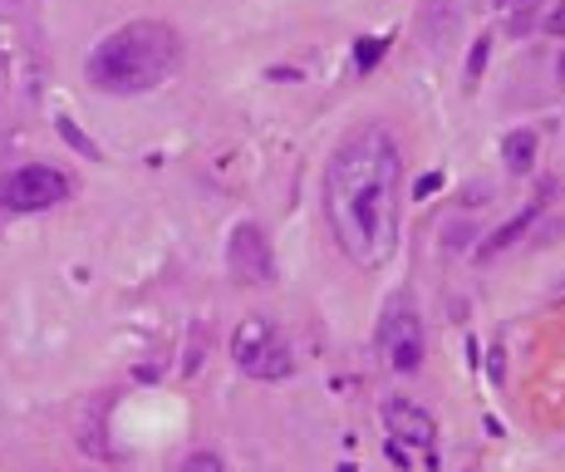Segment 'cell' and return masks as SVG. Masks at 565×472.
Masks as SVG:
<instances>
[{
  "label": "cell",
  "mask_w": 565,
  "mask_h": 472,
  "mask_svg": "<svg viewBox=\"0 0 565 472\" xmlns=\"http://www.w3.org/2000/svg\"><path fill=\"white\" fill-rule=\"evenodd\" d=\"M399 139L384 123H364L334 149L324 167V217L340 251L364 271H379L399 246Z\"/></svg>",
  "instance_id": "cell-1"
},
{
  "label": "cell",
  "mask_w": 565,
  "mask_h": 472,
  "mask_svg": "<svg viewBox=\"0 0 565 472\" xmlns=\"http://www.w3.org/2000/svg\"><path fill=\"white\" fill-rule=\"evenodd\" d=\"M182 65V40L163 20H133L99 40L89 55V84L99 94H148Z\"/></svg>",
  "instance_id": "cell-2"
},
{
  "label": "cell",
  "mask_w": 565,
  "mask_h": 472,
  "mask_svg": "<svg viewBox=\"0 0 565 472\" xmlns=\"http://www.w3.org/2000/svg\"><path fill=\"white\" fill-rule=\"evenodd\" d=\"M232 354H236V364H242V374H251V380H286V374L296 370L290 344L280 340L270 320H246L232 340Z\"/></svg>",
  "instance_id": "cell-3"
},
{
  "label": "cell",
  "mask_w": 565,
  "mask_h": 472,
  "mask_svg": "<svg viewBox=\"0 0 565 472\" xmlns=\"http://www.w3.org/2000/svg\"><path fill=\"white\" fill-rule=\"evenodd\" d=\"M379 350H384V360H389V370H399V374H413L418 364H423V320H418L408 296H394L389 310H384Z\"/></svg>",
  "instance_id": "cell-4"
},
{
  "label": "cell",
  "mask_w": 565,
  "mask_h": 472,
  "mask_svg": "<svg viewBox=\"0 0 565 472\" xmlns=\"http://www.w3.org/2000/svg\"><path fill=\"white\" fill-rule=\"evenodd\" d=\"M65 197H69V177L45 163L20 167V173H10L5 187H0V202H5L10 212H45V207H59Z\"/></svg>",
  "instance_id": "cell-5"
},
{
  "label": "cell",
  "mask_w": 565,
  "mask_h": 472,
  "mask_svg": "<svg viewBox=\"0 0 565 472\" xmlns=\"http://www.w3.org/2000/svg\"><path fill=\"white\" fill-rule=\"evenodd\" d=\"M226 266H232L236 281H246V286H266V281H276V261H270V241L261 227L242 222L226 241Z\"/></svg>",
  "instance_id": "cell-6"
},
{
  "label": "cell",
  "mask_w": 565,
  "mask_h": 472,
  "mask_svg": "<svg viewBox=\"0 0 565 472\" xmlns=\"http://www.w3.org/2000/svg\"><path fill=\"white\" fill-rule=\"evenodd\" d=\"M384 424L394 428L389 443H413V448H423V453H433V438H437L433 418H428L423 408H413L408 398H389V404H384Z\"/></svg>",
  "instance_id": "cell-7"
},
{
  "label": "cell",
  "mask_w": 565,
  "mask_h": 472,
  "mask_svg": "<svg viewBox=\"0 0 565 472\" xmlns=\"http://www.w3.org/2000/svg\"><path fill=\"white\" fill-rule=\"evenodd\" d=\"M546 197H551V187H541V193H536V202H531V207H527V212H521V217H511L507 227H497V232H491V241H483V251H477V256H497L501 246H511V241H517V237L527 232V227H531V222H536V217H541V207H546Z\"/></svg>",
  "instance_id": "cell-8"
},
{
  "label": "cell",
  "mask_w": 565,
  "mask_h": 472,
  "mask_svg": "<svg viewBox=\"0 0 565 472\" xmlns=\"http://www.w3.org/2000/svg\"><path fill=\"white\" fill-rule=\"evenodd\" d=\"M501 157H507L511 173H531V167H536V133L517 129L507 143H501Z\"/></svg>",
  "instance_id": "cell-9"
},
{
  "label": "cell",
  "mask_w": 565,
  "mask_h": 472,
  "mask_svg": "<svg viewBox=\"0 0 565 472\" xmlns=\"http://www.w3.org/2000/svg\"><path fill=\"white\" fill-rule=\"evenodd\" d=\"M59 133H65V143H69V149H79L84 157H99V149H93V143L84 139V133H79V129H75V123H69V119H59Z\"/></svg>",
  "instance_id": "cell-10"
},
{
  "label": "cell",
  "mask_w": 565,
  "mask_h": 472,
  "mask_svg": "<svg viewBox=\"0 0 565 472\" xmlns=\"http://www.w3.org/2000/svg\"><path fill=\"white\" fill-rule=\"evenodd\" d=\"M182 472H222V458H217V453H192L182 463Z\"/></svg>",
  "instance_id": "cell-11"
},
{
  "label": "cell",
  "mask_w": 565,
  "mask_h": 472,
  "mask_svg": "<svg viewBox=\"0 0 565 472\" xmlns=\"http://www.w3.org/2000/svg\"><path fill=\"white\" fill-rule=\"evenodd\" d=\"M379 50H384V40H379V35H369V40H364V45H359V69H374V59H379Z\"/></svg>",
  "instance_id": "cell-12"
},
{
  "label": "cell",
  "mask_w": 565,
  "mask_h": 472,
  "mask_svg": "<svg viewBox=\"0 0 565 472\" xmlns=\"http://www.w3.org/2000/svg\"><path fill=\"white\" fill-rule=\"evenodd\" d=\"M483 65H487V40H477L473 59H467V79H477V75H483Z\"/></svg>",
  "instance_id": "cell-13"
},
{
  "label": "cell",
  "mask_w": 565,
  "mask_h": 472,
  "mask_svg": "<svg viewBox=\"0 0 565 472\" xmlns=\"http://www.w3.org/2000/svg\"><path fill=\"white\" fill-rule=\"evenodd\" d=\"M501 10H521V6H531V0H497Z\"/></svg>",
  "instance_id": "cell-14"
},
{
  "label": "cell",
  "mask_w": 565,
  "mask_h": 472,
  "mask_svg": "<svg viewBox=\"0 0 565 472\" xmlns=\"http://www.w3.org/2000/svg\"><path fill=\"white\" fill-rule=\"evenodd\" d=\"M561 79H565V55H561Z\"/></svg>",
  "instance_id": "cell-15"
}]
</instances>
